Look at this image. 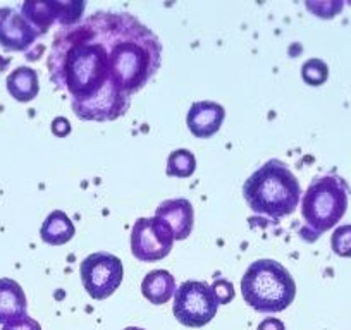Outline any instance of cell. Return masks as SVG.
Masks as SVG:
<instances>
[{
	"label": "cell",
	"mask_w": 351,
	"mask_h": 330,
	"mask_svg": "<svg viewBox=\"0 0 351 330\" xmlns=\"http://www.w3.org/2000/svg\"><path fill=\"white\" fill-rule=\"evenodd\" d=\"M197 170V158L190 150H174L167 158V176L186 179L191 177Z\"/></svg>",
	"instance_id": "16"
},
{
	"label": "cell",
	"mask_w": 351,
	"mask_h": 330,
	"mask_svg": "<svg viewBox=\"0 0 351 330\" xmlns=\"http://www.w3.org/2000/svg\"><path fill=\"white\" fill-rule=\"evenodd\" d=\"M28 301L21 285L12 279H0V323L5 325L11 320L26 315Z\"/></svg>",
	"instance_id": "12"
},
{
	"label": "cell",
	"mask_w": 351,
	"mask_h": 330,
	"mask_svg": "<svg viewBox=\"0 0 351 330\" xmlns=\"http://www.w3.org/2000/svg\"><path fill=\"white\" fill-rule=\"evenodd\" d=\"M330 246L337 257L351 258V224L341 225L330 236Z\"/></svg>",
	"instance_id": "18"
},
{
	"label": "cell",
	"mask_w": 351,
	"mask_h": 330,
	"mask_svg": "<svg viewBox=\"0 0 351 330\" xmlns=\"http://www.w3.org/2000/svg\"><path fill=\"white\" fill-rule=\"evenodd\" d=\"M302 77L306 85L320 86L329 77V67L320 59H308L302 66Z\"/></svg>",
	"instance_id": "17"
},
{
	"label": "cell",
	"mask_w": 351,
	"mask_h": 330,
	"mask_svg": "<svg viewBox=\"0 0 351 330\" xmlns=\"http://www.w3.org/2000/svg\"><path fill=\"white\" fill-rule=\"evenodd\" d=\"M212 289L215 291V296H217L219 299V305H228V303L234 298V288H232L231 282L224 281V279L215 282V284L212 285Z\"/></svg>",
	"instance_id": "20"
},
{
	"label": "cell",
	"mask_w": 351,
	"mask_h": 330,
	"mask_svg": "<svg viewBox=\"0 0 351 330\" xmlns=\"http://www.w3.org/2000/svg\"><path fill=\"white\" fill-rule=\"evenodd\" d=\"M2 330H42V327H40V323L35 318H32L28 315H23L19 318L5 323Z\"/></svg>",
	"instance_id": "19"
},
{
	"label": "cell",
	"mask_w": 351,
	"mask_h": 330,
	"mask_svg": "<svg viewBox=\"0 0 351 330\" xmlns=\"http://www.w3.org/2000/svg\"><path fill=\"white\" fill-rule=\"evenodd\" d=\"M174 236L164 220L157 217L138 218L131 231V253L140 262H158L167 257Z\"/></svg>",
	"instance_id": "7"
},
{
	"label": "cell",
	"mask_w": 351,
	"mask_h": 330,
	"mask_svg": "<svg viewBox=\"0 0 351 330\" xmlns=\"http://www.w3.org/2000/svg\"><path fill=\"white\" fill-rule=\"evenodd\" d=\"M243 299L258 313L285 312L296 296V282L288 268L276 260H256L241 279Z\"/></svg>",
	"instance_id": "4"
},
{
	"label": "cell",
	"mask_w": 351,
	"mask_h": 330,
	"mask_svg": "<svg viewBox=\"0 0 351 330\" xmlns=\"http://www.w3.org/2000/svg\"><path fill=\"white\" fill-rule=\"evenodd\" d=\"M141 292L152 305H164L176 292L174 275L167 270H152L141 282Z\"/></svg>",
	"instance_id": "14"
},
{
	"label": "cell",
	"mask_w": 351,
	"mask_h": 330,
	"mask_svg": "<svg viewBox=\"0 0 351 330\" xmlns=\"http://www.w3.org/2000/svg\"><path fill=\"white\" fill-rule=\"evenodd\" d=\"M86 9L84 2H25L19 5V12L23 18L40 33L45 35L50 26L60 25V28H67L81 21L83 11Z\"/></svg>",
	"instance_id": "8"
},
{
	"label": "cell",
	"mask_w": 351,
	"mask_h": 330,
	"mask_svg": "<svg viewBox=\"0 0 351 330\" xmlns=\"http://www.w3.org/2000/svg\"><path fill=\"white\" fill-rule=\"evenodd\" d=\"M256 330H286V325L279 318L269 316V318L262 320V322L258 323Z\"/></svg>",
	"instance_id": "21"
},
{
	"label": "cell",
	"mask_w": 351,
	"mask_h": 330,
	"mask_svg": "<svg viewBox=\"0 0 351 330\" xmlns=\"http://www.w3.org/2000/svg\"><path fill=\"white\" fill-rule=\"evenodd\" d=\"M217 308L219 299L207 282L186 281L176 289L172 313L181 325L200 329L214 320Z\"/></svg>",
	"instance_id": "5"
},
{
	"label": "cell",
	"mask_w": 351,
	"mask_h": 330,
	"mask_svg": "<svg viewBox=\"0 0 351 330\" xmlns=\"http://www.w3.org/2000/svg\"><path fill=\"white\" fill-rule=\"evenodd\" d=\"M300 181L285 162L272 158L245 181L243 196L256 215L272 220L295 214L300 203Z\"/></svg>",
	"instance_id": "2"
},
{
	"label": "cell",
	"mask_w": 351,
	"mask_h": 330,
	"mask_svg": "<svg viewBox=\"0 0 351 330\" xmlns=\"http://www.w3.org/2000/svg\"><path fill=\"white\" fill-rule=\"evenodd\" d=\"M124 330H145V329H140V327H128V329Z\"/></svg>",
	"instance_id": "22"
},
{
	"label": "cell",
	"mask_w": 351,
	"mask_h": 330,
	"mask_svg": "<svg viewBox=\"0 0 351 330\" xmlns=\"http://www.w3.org/2000/svg\"><path fill=\"white\" fill-rule=\"evenodd\" d=\"M350 186L336 174L317 177L302 198V217L305 225L300 234L305 241L313 242L326 231L332 229L348 210Z\"/></svg>",
	"instance_id": "3"
},
{
	"label": "cell",
	"mask_w": 351,
	"mask_h": 330,
	"mask_svg": "<svg viewBox=\"0 0 351 330\" xmlns=\"http://www.w3.org/2000/svg\"><path fill=\"white\" fill-rule=\"evenodd\" d=\"M8 92L18 102H32L38 97V73L32 67L21 66L8 76Z\"/></svg>",
	"instance_id": "13"
},
{
	"label": "cell",
	"mask_w": 351,
	"mask_h": 330,
	"mask_svg": "<svg viewBox=\"0 0 351 330\" xmlns=\"http://www.w3.org/2000/svg\"><path fill=\"white\" fill-rule=\"evenodd\" d=\"M80 274L88 296L104 301L112 296L123 282V262L116 255L99 251L81 262Z\"/></svg>",
	"instance_id": "6"
},
{
	"label": "cell",
	"mask_w": 351,
	"mask_h": 330,
	"mask_svg": "<svg viewBox=\"0 0 351 330\" xmlns=\"http://www.w3.org/2000/svg\"><path fill=\"white\" fill-rule=\"evenodd\" d=\"M40 33L23 18L18 9H0V47L9 52H28Z\"/></svg>",
	"instance_id": "9"
},
{
	"label": "cell",
	"mask_w": 351,
	"mask_h": 330,
	"mask_svg": "<svg viewBox=\"0 0 351 330\" xmlns=\"http://www.w3.org/2000/svg\"><path fill=\"white\" fill-rule=\"evenodd\" d=\"M76 234L73 220L62 210H53L40 229L42 241L50 246H62L69 242Z\"/></svg>",
	"instance_id": "15"
},
{
	"label": "cell",
	"mask_w": 351,
	"mask_h": 330,
	"mask_svg": "<svg viewBox=\"0 0 351 330\" xmlns=\"http://www.w3.org/2000/svg\"><path fill=\"white\" fill-rule=\"evenodd\" d=\"M160 60V40L140 19L99 11L57 31L49 73L76 117L107 123L128 112L131 95L150 83Z\"/></svg>",
	"instance_id": "1"
},
{
	"label": "cell",
	"mask_w": 351,
	"mask_h": 330,
	"mask_svg": "<svg viewBox=\"0 0 351 330\" xmlns=\"http://www.w3.org/2000/svg\"><path fill=\"white\" fill-rule=\"evenodd\" d=\"M155 217L164 220L171 229L176 241H183L193 231L195 212L186 198L165 200L155 210Z\"/></svg>",
	"instance_id": "11"
},
{
	"label": "cell",
	"mask_w": 351,
	"mask_h": 330,
	"mask_svg": "<svg viewBox=\"0 0 351 330\" xmlns=\"http://www.w3.org/2000/svg\"><path fill=\"white\" fill-rule=\"evenodd\" d=\"M226 119V110L221 103L204 100V102H195L190 107L186 116V124L190 133L195 138H212Z\"/></svg>",
	"instance_id": "10"
}]
</instances>
